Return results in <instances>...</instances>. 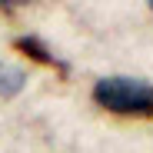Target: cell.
Here are the masks:
<instances>
[{"label": "cell", "mask_w": 153, "mask_h": 153, "mask_svg": "<svg viewBox=\"0 0 153 153\" xmlns=\"http://www.w3.org/2000/svg\"><path fill=\"white\" fill-rule=\"evenodd\" d=\"M97 107H103L117 117L153 120V87L133 76H103L93 87Z\"/></svg>", "instance_id": "cell-1"}, {"label": "cell", "mask_w": 153, "mask_h": 153, "mask_svg": "<svg viewBox=\"0 0 153 153\" xmlns=\"http://www.w3.org/2000/svg\"><path fill=\"white\" fill-rule=\"evenodd\" d=\"M13 47L23 50L30 60H37V63H43V67H50V70H57L60 76H67V63H63L57 53H50V47H47L43 40H37V37H17Z\"/></svg>", "instance_id": "cell-2"}, {"label": "cell", "mask_w": 153, "mask_h": 153, "mask_svg": "<svg viewBox=\"0 0 153 153\" xmlns=\"http://www.w3.org/2000/svg\"><path fill=\"white\" fill-rule=\"evenodd\" d=\"M23 83H27V73H23L20 67H13V63H4L0 60V97H17L20 90H23Z\"/></svg>", "instance_id": "cell-3"}, {"label": "cell", "mask_w": 153, "mask_h": 153, "mask_svg": "<svg viewBox=\"0 0 153 153\" xmlns=\"http://www.w3.org/2000/svg\"><path fill=\"white\" fill-rule=\"evenodd\" d=\"M150 7H153V4H150Z\"/></svg>", "instance_id": "cell-4"}]
</instances>
